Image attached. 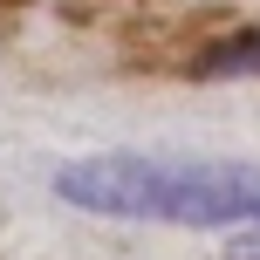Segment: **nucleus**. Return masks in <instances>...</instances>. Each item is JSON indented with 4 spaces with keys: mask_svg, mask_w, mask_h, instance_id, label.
<instances>
[{
    "mask_svg": "<svg viewBox=\"0 0 260 260\" xmlns=\"http://www.w3.org/2000/svg\"><path fill=\"white\" fill-rule=\"evenodd\" d=\"M212 76H260V35H240V41H219L206 55Z\"/></svg>",
    "mask_w": 260,
    "mask_h": 260,
    "instance_id": "f03ea898",
    "label": "nucleus"
},
{
    "mask_svg": "<svg viewBox=\"0 0 260 260\" xmlns=\"http://www.w3.org/2000/svg\"><path fill=\"white\" fill-rule=\"evenodd\" d=\"M226 260H260V233H253V240H240V247L226 253Z\"/></svg>",
    "mask_w": 260,
    "mask_h": 260,
    "instance_id": "7ed1b4c3",
    "label": "nucleus"
},
{
    "mask_svg": "<svg viewBox=\"0 0 260 260\" xmlns=\"http://www.w3.org/2000/svg\"><path fill=\"white\" fill-rule=\"evenodd\" d=\"M55 192L96 219L137 226H253L260 233V165L247 157H157V151H103L55 171Z\"/></svg>",
    "mask_w": 260,
    "mask_h": 260,
    "instance_id": "f257e3e1",
    "label": "nucleus"
}]
</instances>
